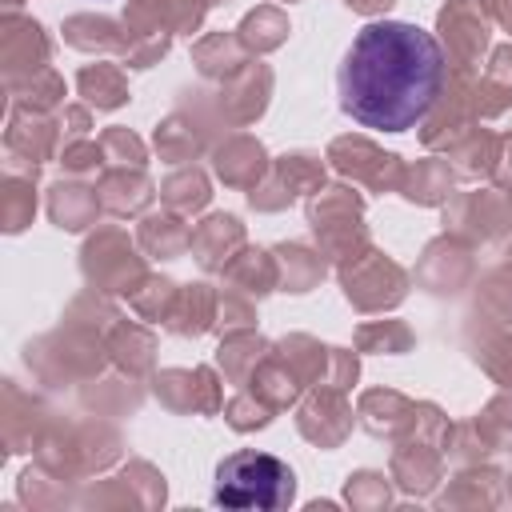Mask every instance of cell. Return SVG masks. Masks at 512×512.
Instances as JSON below:
<instances>
[{
    "instance_id": "obj_1",
    "label": "cell",
    "mask_w": 512,
    "mask_h": 512,
    "mask_svg": "<svg viewBox=\"0 0 512 512\" xmlns=\"http://www.w3.org/2000/svg\"><path fill=\"white\" fill-rule=\"evenodd\" d=\"M336 84L352 120L380 132H404L436 104L444 88V52L416 24L376 20L356 32Z\"/></svg>"
},
{
    "instance_id": "obj_2",
    "label": "cell",
    "mask_w": 512,
    "mask_h": 512,
    "mask_svg": "<svg viewBox=\"0 0 512 512\" xmlns=\"http://www.w3.org/2000/svg\"><path fill=\"white\" fill-rule=\"evenodd\" d=\"M296 492V476L284 460L268 456V452H232L216 464V488H212V500L224 504V508H260V512H272V508H284Z\"/></svg>"
}]
</instances>
